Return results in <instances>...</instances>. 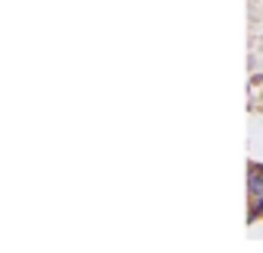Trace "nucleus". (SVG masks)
<instances>
[{
	"label": "nucleus",
	"instance_id": "nucleus-1",
	"mask_svg": "<svg viewBox=\"0 0 263 253\" xmlns=\"http://www.w3.org/2000/svg\"><path fill=\"white\" fill-rule=\"evenodd\" d=\"M247 192H251V202L257 196H263V167L260 164L247 167Z\"/></svg>",
	"mask_w": 263,
	"mask_h": 253
},
{
	"label": "nucleus",
	"instance_id": "nucleus-2",
	"mask_svg": "<svg viewBox=\"0 0 263 253\" xmlns=\"http://www.w3.org/2000/svg\"><path fill=\"white\" fill-rule=\"evenodd\" d=\"M254 202H257V205H251V215H247V221H257V218H263V196H257Z\"/></svg>",
	"mask_w": 263,
	"mask_h": 253
}]
</instances>
